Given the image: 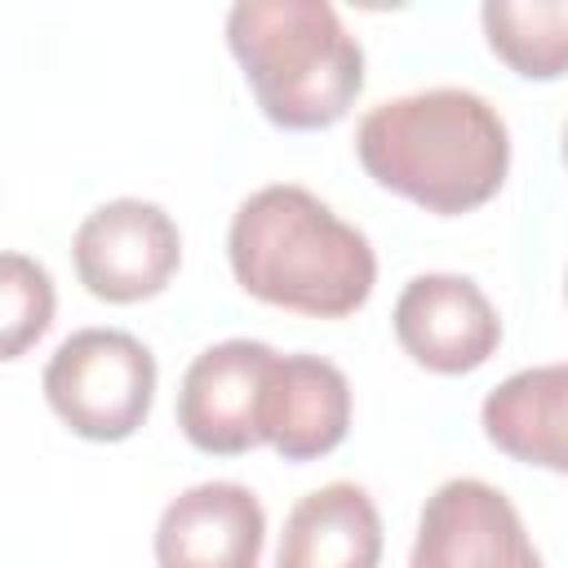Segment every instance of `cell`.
Instances as JSON below:
<instances>
[{
    "label": "cell",
    "mask_w": 568,
    "mask_h": 568,
    "mask_svg": "<svg viewBox=\"0 0 568 568\" xmlns=\"http://www.w3.org/2000/svg\"><path fill=\"white\" fill-rule=\"evenodd\" d=\"M364 173L408 204L457 217L488 204L510 173V133L497 106L439 84L377 102L355 129Z\"/></svg>",
    "instance_id": "obj_1"
},
{
    "label": "cell",
    "mask_w": 568,
    "mask_h": 568,
    "mask_svg": "<svg viewBox=\"0 0 568 568\" xmlns=\"http://www.w3.org/2000/svg\"><path fill=\"white\" fill-rule=\"evenodd\" d=\"M226 257L248 297L311 320L355 315L377 284L368 235L297 182H271L235 209Z\"/></svg>",
    "instance_id": "obj_2"
},
{
    "label": "cell",
    "mask_w": 568,
    "mask_h": 568,
    "mask_svg": "<svg viewBox=\"0 0 568 568\" xmlns=\"http://www.w3.org/2000/svg\"><path fill=\"white\" fill-rule=\"evenodd\" d=\"M226 44L275 129L337 124L364 89V49L324 0H240Z\"/></svg>",
    "instance_id": "obj_3"
},
{
    "label": "cell",
    "mask_w": 568,
    "mask_h": 568,
    "mask_svg": "<svg viewBox=\"0 0 568 568\" xmlns=\"http://www.w3.org/2000/svg\"><path fill=\"white\" fill-rule=\"evenodd\" d=\"M44 399L80 439H129L155 399V355L124 328H75L44 364Z\"/></svg>",
    "instance_id": "obj_4"
},
{
    "label": "cell",
    "mask_w": 568,
    "mask_h": 568,
    "mask_svg": "<svg viewBox=\"0 0 568 568\" xmlns=\"http://www.w3.org/2000/svg\"><path fill=\"white\" fill-rule=\"evenodd\" d=\"M71 262L80 284L98 302L129 306L169 288L182 266V235L160 204L120 195L98 204L80 222L71 240Z\"/></svg>",
    "instance_id": "obj_5"
},
{
    "label": "cell",
    "mask_w": 568,
    "mask_h": 568,
    "mask_svg": "<svg viewBox=\"0 0 568 568\" xmlns=\"http://www.w3.org/2000/svg\"><path fill=\"white\" fill-rule=\"evenodd\" d=\"M280 351L253 337H226L200 351L178 386V426L209 457H240L262 439L266 386Z\"/></svg>",
    "instance_id": "obj_6"
},
{
    "label": "cell",
    "mask_w": 568,
    "mask_h": 568,
    "mask_svg": "<svg viewBox=\"0 0 568 568\" xmlns=\"http://www.w3.org/2000/svg\"><path fill=\"white\" fill-rule=\"evenodd\" d=\"M408 568H541V555L510 497L462 475L426 497Z\"/></svg>",
    "instance_id": "obj_7"
},
{
    "label": "cell",
    "mask_w": 568,
    "mask_h": 568,
    "mask_svg": "<svg viewBox=\"0 0 568 568\" xmlns=\"http://www.w3.org/2000/svg\"><path fill=\"white\" fill-rule=\"evenodd\" d=\"M390 324L404 355L439 377L475 373L501 346V320L488 293L448 271L413 275L395 297Z\"/></svg>",
    "instance_id": "obj_8"
},
{
    "label": "cell",
    "mask_w": 568,
    "mask_h": 568,
    "mask_svg": "<svg viewBox=\"0 0 568 568\" xmlns=\"http://www.w3.org/2000/svg\"><path fill=\"white\" fill-rule=\"evenodd\" d=\"M266 510L253 488L209 479L178 493L155 524V568H257Z\"/></svg>",
    "instance_id": "obj_9"
},
{
    "label": "cell",
    "mask_w": 568,
    "mask_h": 568,
    "mask_svg": "<svg viewBox=\"0 0 568 568\" xmlns=\"http://www.w3.org/2000/svg\"><path fill=\"white\" fill-rule=\"evenodd\" d=\"M351 430V382L337 364L293 351L280 355L266 386L262 439L284 462L328 457Z\"/></svg>",
    "instance_id": "obj_10"
},
{
    "label": "cell",
    "mask_w": 568,
    "mask_h": 568,
    "mask_svg": "<svg viewBox=\"0 0 568 568\" xmlns=\"http://www.w3.org/2000/svg\"><path fill=\"white\" fill-rule=\"evenodd\" d=\"M382 564V515L373 497L333 479L297 497L284 519L275 568H377Z\"/></svg>",
    "instance_id": "obj_11"
},
{
    "label": "cell",
    "mask_w": 568,
    "mask_h": 568,
    "mask_svg": "<svg viewBox=\"0 0 568 568\" xmlns=\"http://www.w3.org/2000/svg\"><path fill=\"white\" fill-rule=\"evenodd\" d=\"M493 448L524 466L568 475V364L519 368L479 408Z\"/></svg>",
    "instance_id": "obj_12"
},
{
    "label": "cell",
    "mask_w": 568,
    "mask_h": 568,
    "mask_svg": "<svg viewBox=\"0 0 568 568\" xmlns=\"http://www.w3.org/2000/svg\"><path fill=\"white\" fill-rule=\"evenodd\" d=\"M488 49L524 80L568 75V0H488L479 9Z\"/></svg>",
    "instance_id": "obj_13"
},
{
    "label": "cell",
    "mask_w": 568,
    "mask_h": 568,
    "mask_svg": "<svg viewBox=\"0 0 568 568\" xmlns=\"http://www.w3.org/2000/svg\"><path fill=\"white\" fill-rule=\"evenodd\" d=\"M53 275L27 257L4 253L0 257V355L18 359L31 342H40L53 324Z\"/></svg>",
    "instance_id": "obj_14"
},
{
    "label": "cell",
    "mask_w": 568,
    "mask_h": 568,
    "mask_svg": "<svg viewBox=\"0 0 568 568\" xmlns=\"http://www.w3.org/2000/svg\"><path fill=\"white\" fill-rule=\"evenodd\" d=\"M564 169H568V124H564Z\"/></svg>",
    "instance_id": "obj_15"
}]
</instances>
